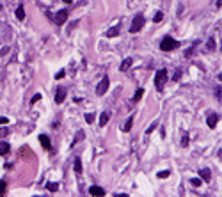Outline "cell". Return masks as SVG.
Masks as SVG:
<instances>
[{"instance_id":"cell-1","label":"cell","mask_w":222,"mask_h":197,"mask_svg":"<svg viewBox=\"0 0 222 197\" xmlns=\"http://www.w3.org/2000/svg\"><path fill=\"white\" fill-rule=\"evenodd\" d=\"M178 44L180 43L176 41V39H172V37H163L162 39V43H160V48H162V52H172V50H176L178 48Z\"/></svg>"},{"instance_id":"cell-2","label":"cell","mask_w":222,"mask_h":197,"mask_svg":"<svg viewBox=\"0 0 222 197\" xmlns=\"http://www.w3.org/2000/svg\"><path fill=\"white\" fill-rule=\"evenodd\" d=\"M165 82H167V69L156 71V76H155V87H156V91H162Z\"/></svg>"},{"instance_id":"cell-3","label":"cell","mask_w":222,"mask_h":197,"mask_svg":"<svg viewBox=\"0 0 222 197\" xmlns=\"http://www.w3.org/2000/svg\"><path fill=\"white\" fill-rule=\"evenodd\" d=\"M144 23H146V20H144V16H142V14H137V16H133V21H131L130 32H131V34H137V32H141V30H142V27H144Z\"/></svg>"},{"instance_id":"cell-4","label":"cell","mask_w":222,"mask_h":197,"mask_svg":"<svg viewBox=\"0 0 222 197\" xmlns=\"http://www.w3.org/2000/svg\"><path fill=\"white\" fill-rule=\"evenodd\" d=\"M109 83H110V82H109V78L105 76V78L98 83V87H96V94H98V96H103V94L107 93V89H109Z\"/></svg>"},{"instance_id":"cell-5","label":"cell","mask_w":222,"mask_h":197,"mask_svg":"<svg viewBox=\"0 0 222 197\" xmlns=\"http://www.w3.org/2000/svg\"><path fill=\"white\" fill-rule=\"evenodd\" d=\"M68 20V11H59L55 16H53V21L57 23V25H62V23H66Z\"/></svg>"},{"instance_id":"cell-6","label":"cell","mask_w":222,"mask_h":197,"mask_svg":"<svg viewBox=\"0 0 222 197\" xmlns=\"http://www.w3.org/2000/svg\"><path fill=\"white\" fill-rule=\"evenodd\" d=\"M66 89H64V87H59V89H57V93H55V103H62V101H64V100H66Z\"/></svg>"},{"instance_id":"cell-7","label":"cell","mask_w":222,"mask_h":197,"mask_svg":"<svg viewBox=\"0 0 222 197\" xmlns=\"http://www.w3.org/2000/svg\"><path fill=\"white\" fill-rule=\"evenodd\" d=\"M39 142H41V146H43V149H46V151L52 149V142L46 135H39Z\"/></svg>"},{"instance_id":"cell-8","label":"cell","mask_w":222,"mask_h":197,"mask_svg":"<svg viewBox=\"0 0 222 197\" xmlns=\"http://www.w3.org/2000/svg\"><path fill=\"white\" fill-rule=\"evenodd\" d=\"M131 64H133V59H130V57H128V59H124V61L121 62V66H119V71H121V73H126L131 68Z\"/></svg>"},{"instance_id":"cell-9","label":"cell","mask_w":222,"mask_h":197,"mask_svg":"<svg viewBox=\"0 0 222 197\" xmlns=\"http://www.w3.org/2000/svg\"><path fill=\"white\" fill-rule=\"evenodd\" d=\"M217 121H219V115L217 114H210L208 115V119H206V123H208L210 128H215V126H217Z\"/></svg>"},{"instance_id":"cell-10","label":"cell","mask_w":222,"mask_h":197,"mask_svg":"<svg viewBox=\"0 0 222 197\" xmlns=\"http://www.w3.org/2000/svg\"><path fill=\"white\" fill-rule=\"evenodd\" d=\"M89 194H91V195L100 197V195H105V190H103L101 187H91L89 188Z\"/></svg>"},{"instance_id":"cell-11","label":"cell","mask_w":222,"mask_h":197,"mask_svg":"<svg viewBox=\"0 0 222 197\" xmlns=\"http://www.w3.org/2000/svg\"><path fill=\"white\" fill-rule=\"evenodd\" d=\"M9 144H7V142H5V140H2V142H0V156H5L7 155V153H9Z\"/></svg>"},{"instance_id":"cell-12","label":"cell","mask_w":222,"mask_h":197,"mask_svg":"<svg viewBox=\"0 0 222 197\" xmlns=\"http://www.w3.org/2000/svg\"><path fill=\"white\" fill-rule=\"evenodd\" d=\"M144 96V89H137L135 94H133V98H131V103H137V101H141V98Z\"/></svg>"},{"instance_id":"cell-13","label":"cell","mask_w":222,"mask_h":197,"mask_svg":"<svg viewBox=\"0 0 222 197\" xmlns=\"http://www.w3.org/2000/svg\"><path fill=\"white\" fill-rule=\"evenodd\" d=\"M199 176H201V179H204L206 183L212 179V174H210V171H208V169H202V171H199Z\"/></svg>"},{"instance_id":"cell-14","label":"cell","mask_w":222,"mask_h":197,"mask_svg":"<svg viewBox=\"0 0 222 197\" xmlns=\"http://www.w3.org/2000/svg\"><path fill=\"white\" fill-rule=\"evenodd\" d=\"M73 169H75V172H77V174H82V160H80V158H75Z\"/></svg>"},{"instance_id":"cell-15","label":"cell","mask_w":222,"mask_h":197,"mask_svg":"<svg viewBox=\"0 0 222 197\" xmlns=\"http://www.w3.org/2000/svg\"><path fill=\"white\" fill-rule=\"evenodd\" d=\"M109 119H110V114H109V112H103V114L100 115V126H105L109 123Z\"/></svg>"},{"instance_id":"cell-16","label":"cell","mask_w":222,"mask_h":197,"mask_svg":"<svg viewBox=\"0 0 222 197\" xmlns=\"http://www.w3.org/2000/svg\"><path fill=\"white\" fill-rule=\"evenodd\" d=\"M16 18H18L20 21L25 20V9H23V5H20V7L16 9Z\"/></svg>"},{"instance_id":"cell-17","label":"cell","mask_w":222,"mask_h":197,"mask_svg":"<svg viewBox=\"0 0 222 197\" xmlns=\"http://www.w3.org/2000/svg\"><path fill=\"white\" fill-rule=\"evenodd\" d=\"M119 30H121L119 27H112L110 30H107V37H116V36L119 34Z\"/></svg>"},{"instance_id":"cell-18","label":"cell","mask_w":222,"mask_h":197,"mask_svg":"<svg viewBox=\"0 0 222 197\" xmlns=\"http://www.w3.org/2000/svg\"><path fill=\"white\" fill-rule=\"evenodd\" d=\"M131 126H133V115H130V117H128V121L124 123V132H130Z\"/></svg>"},{"instance_id":"cell-19","label":"cell","mask_w":222,"mask_h":197,"mask_svg":"<svg viewBox=\"0 0 222 197\" xmlns=\"http://www.w3.org/2000/svg\"><path fill=\"white\" fill-rule=\"evenodd\" d=\"M162 20H163V12H162V11H158V12L155 14V18H153V21H155V23H160Z\"/></svg>"},{"instance_id":"cell-20","label":"cell","mask_w":222,"mask_h":197,"mask_svg":"<svg viewBox=\"0 0 222 197\" xmlns=\"http://www.w3.org/2000/svg\"><path fill=\"white\" fill-rule=\"evenodd\" d=\"M46 188H48L50 192H57V188H59V185H57V183H46Z\"/></svg>"},{"instance_id":"cell-21","label":"cell","mask_w":222,"mask_h":197,"mask_svg":"<svg viewBox=\"0 0 222 197\" xmlns=\"http://www.w3.org/2000/svg\"><path fill=\"white\" fill-rule=\"evenodd\" d=\"M197 44H199V43H195V44H194V46H192V48H188V50H187V53H185V55H187V57H192V55H194V52H195V48H197Z\"/></svg>"},{"instance_id":"cell-22","label":"cell","mask_w":222,"mask_h":197,"mask_svg":"<svg viewBox=\"0 0 222 197\" xmlns=\"http://www.w3.org/2000/svg\"><path fill=\"white\" fill-rule=\"evenodd\" d=\"M5 190H7V183L5 181H0V195H4Z\"/></svg>"},{"instance_id":"cell-23","label":"cell","mask_w":222,"mask_h":197,"mask_svg":"<svg viewBox=\"0 0 222 197\" xmlns=\"http://www.w3.org/2000/svg\"><path fill=\"white\" fill-rule=\"evenodd\" d=\"M181 69H176V73H174V75H172V80H174V82H178V80H180V78H181Z\"/></svg>"},{"instance_id":"cell-24","label":"cell","mask_w":222,"mask_h":197,"mask_svg":"<svg viewBox=\"0 0 222 197\" xmlns=\"http://www.w3.org/2000/svg\"><path fill=\"white\" fill-rule=\"evenodd\" d=\"M215 48H217L215 39H213V37H210V39H208V50H215Z\"/></svg>"},{"instance_id":"cell-25","label":"cell","mask_w":222,"mask_h":197,"mask_svg":"<svg viewBox=\"0 0 222 197\" xmlns=\"http://www.w3.org/2000/svg\"><path fill=\"white\" fill-rule=\"evenodd\" d=\"M181 146H183V147H187V146H188V133H187V132L183 133V139H181Z\"/></svg>"},{"instance_id":"cell-26","label":"cell","mask_w":222,"mask_h":197,"mask_svg":"<svg viewBox=\"0 0 222 197\" xmlns=\"http://www.w3.org/2000/svg\"><path fill=\"white\" fill-rule=\"evenodd\" d=\"M84 137H85V135H84V132H78V135L75 137V144H77V142H80V140H84Z\"/></svg>"},{"instance_id":"cell-27","label":"cell","mask_w":222,"mask_h":197,"mask_svg":"<svg viewBox=\"0 0 222 197\" xmlns=\"http://www.w3.org/2000/svg\"><path fill=\"white\" fill-rule=\"evenodd\" d=\"M85 121H87L89 125H92V123H94V114H87L85 115Z\"/></svg>"},{"instance_id":"cell-28","label":"cell","mask_w":222,"mask_h":197,"mask_svg":"<svg viewBox=\"0 0 222 197\" xmlns=\"http://www.w3.org/2000/svg\"><path fill=\"white\" fill-rule=\"evenodd\" d=\"M64 75H66V71H64V69H61L59 73H55V80H61V78L64 76Z\"/></svg>"},{"instance_id":"cell-29","label":"cell","mask_w":222,"mask_h":197,"mask_svg":"<svg viewBox=\"0 0 222 197\" xmlns=\"http://www.w3.org/2000/svg\"><path fill=\"white\" fill-rule=\"evenodd\" d=\"M169 174H171V172H169V171H162V172H158V178H169Z\"/></svg>"},{"instance_id":"cell-30","label":"cell","mask_w":222,"mask_h":197,"mask_svg":"<svg viewBox=\"0 0 222 197\" xmlns=\"http://www.w3.org/2000/svg\"><path fill=\"white\" fill-rule=\"evenodd\" d=\"M7 135H9V130H5V128L0 130V139H4V137H7Z\"/></svg>"},{"instance_id":"cell-31","label":"cell","mask_w":222,"mask_h":197,"mask_svg":"<svg viewBox=\"0 0 222 197\" xmlns=\"http://www.w3.org/2000/svg\"><path fill=\"white\" fill-rule=\"evenodd\" d=\"M192 185L194 187H201V179H192Z\"/></svg>"},{"instance_id":"cell-32","label":"cell","mask_w":222,"mask_h":197,"mask_svg":"<svg viewBox=\"0 0 222 197\" xmlns=\"http://www.w3.org/2000/svg\"><path fill=\"white\" fill-rule=\"evenodd\" d=\"M156 125H158V123H156V121H155V123H153V125L149 126V128H148V133H151L153 130H155V128H156Z\"/></svg>"},{"instance_id":"cell-33","label":"cell","mask_w":222,"mask_h":197,"mask_svg":"<svg viewBox=\"0 0 222 197\" xmlns=\"http://www.w3.org/2000/svg\"><path fill=\"white\" fill-rule=\"evenodd\" d=\"M7 123H9L7 117H0V125H7Z\"/></svg>"},{"instance_id":"cell-34","label":"cell","mask_w":222,"mask_h":197,"mask_svg":"<svg viewBox=\"0 0 222 197\" xmlns=\"http://www.w3.org/2000/svg\"><path fill=\"white\" fill-rule=\"evenodd\" d=\"M39 100H41V94H36V96L32 98V103H36V101H39Z\"/></svg>"},{"instance_id":"cell-35","label":"cell","mask_w":222,"mask_h":197,"mask_svg":"<svg viewBox=\"0 0 222 197\" xmlns=\"http://www.w3.org/2000/svg\"><path fill=\"white\" fill-rule=\"evenodd\" d=\"M7 52H9V48L5 46V48H2V52H0V53H2V55H5V53H7Z\"/></svg>"},{"instance_id":"cell-36","label":"cell","mask_w":222,"mask_h":197,"mask_svg":"<svg viewBox=\"0 0 222 197\" xmlns=\"http://www.w3.org/2000/svg\"><path fill=\"white\" fill-rule=\"evenodd\" d=\"M220 5H222V0H217V7L220 9Z\"/></svg>"},{"instance_id":"cell-37","label":"cell","mask_w":222,"mask_h":197,"mask_svg":"<svg viewBox=\"0 0 222 197\" xmlns=\"http://www.w3.org/2000/svg\"><path fill=\"white\" fill-rule=\"evenodd\" d=\"M64 2H66V4H71V0H64Z\"/></svg>"},{"instance_id":"cell-38","label":"cell","mask_w":222,"mask_h":197,"mask_svg":"<svg viewBox=\"0 0 222 197\" xmlns=\"http://www.w3.org/2000/svg\"><path fill=\"white\" fill-rule=\"evenodd\" d=\"M0 11H2V4H0Z\"/></svg>"}]
</instances>
